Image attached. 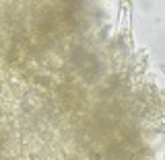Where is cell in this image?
Returning a JSON list of instances; mask_svg holds the SVG:
<instances>
[{"instance_id": "6da1fadb", "label": "cell", "mask_w": 165, "mask_h": 160, "mask_svg": "<svg viewBox=\"0 0 165 160\" xmlns=\"http://www.w3.org/2000/svg\"><path fill=\"white\" fill-rule=\"evenodd\" d=\"M163 72H165V66H163Z\"/></svg>"}]
</instances>
